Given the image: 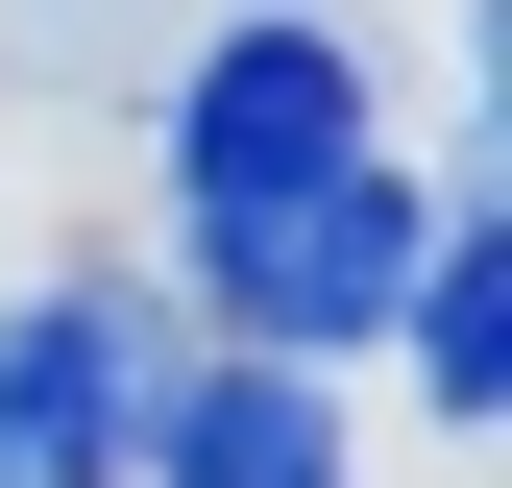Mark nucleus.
Listing matches in <instances>:
<instances>
[{"label":"nucleus","mask_w":512,"mask_h":488,"mask_svg":"<svg viewBox=\"0 0 512 488\" xmlns=\"http://www.w3.org/2000/svg\"><path fill=\"white\" fill-rule=\"evenodd\" d=\"M147 440V318L122 293H25L0 318V488H122Z\"/></svg>","instance_id":"3"},{"label":"nucleus","mask_w":512,"mask_h":488,"mask_svg":"<svg viewBox=\"0 0 512 488\" xmlns=\"http://www.w3.org/2000/svg\"><path fill=\"white\" fill-rule=\"evenodd\" d=\"M317 171H366V49L342 25H220L196 74H171V244L269 220V196H317Z\"/></svg>","instance_id":"1"},{"label":"nucleus","mask_w":512,"mask_h":488,"mask_svg":"<svg viewBox=\"0 0 512 488\" xmlns=\"http://www.w3.org/2000/svg\"><path fill=\"white\" fill-rule=\"evenodd\" d=\"M391 318H415V366H439V440H488V415H512V244H488L464 196H439V244H415Z\"/></svg>","instance_id":"5"},{"label":"nucleus","mask_w":512,"mask_h":488,"mask_svg":"<svg viewBox=\"0 0 512 488\" xmlns=\"http://www.w3.org/2000/svg\"><path fill=\"white\" fill-rule=\"evenodd\" d=\"M415 244H439V196H391V171H317V196H269V220H220V244H196V293H220L269 366H342V342H391Z\"/></svg>","instance_id":"2"},{"label":"nucleus","mask_w":512,"mask_h":488,"mask_svg":"<svg viewBox=\"0 0 512 488\" xmlns=\"http://www.w3.org/2000/svg\"><path fill=\"white\" fill-rule=\"evenodd\" d=\"M147 488H342V415H317V366H196V391H147V440H122Z\"/></svg>","instance_id":"4"}]
</instances>
